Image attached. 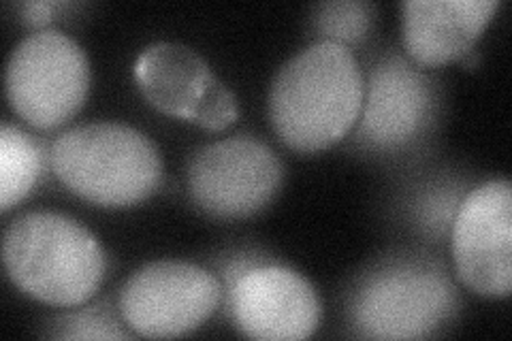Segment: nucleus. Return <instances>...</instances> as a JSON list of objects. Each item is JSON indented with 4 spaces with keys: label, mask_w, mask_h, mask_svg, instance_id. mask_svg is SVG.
Listing matches in <instances>:
<instances>
[{
    "label": "nucleus",
    "mask_w": 512,
    "mask_h": 341,
    "mask_svg": "<svg viewBox=\"0 0 512 341\" xmlns=\"http://www.w3.org/2000/svg\"><path fill=\"white\" fill-rule=\"evenodd\" d=\"M374 7L361 0H335L316 7L314 24L323 41L340 43L344 47L361 43L372 28Z\"/></svg>",
    "instance_id": "4468645a"
},
{
    "label": "nucleus",
    "mask_w": 512,
    "mask_h": 341,
    "mask_svg": "<svg viewBox=\"0 0 512 341\" xmlns=\"http://www.w3.org/2000/svg\"><path fill=\"white\" fill-rule=\"evenodd\" d=\"M11 109L30 126L50 131L69 122L90 92V62L75 39L43 28L15 47L5 75Z\"/></svg>",
    "instance_id": "20e7f679"
},
{
    "label": "nucleus",
    "mask_w": 512,
    "mask_h": 341,
    "mask_svg": "<svg viewBox=\"0 0 512 341\" xmlns=\"http://www.w3.org/2000/svg\"><path fill=\"white\" fill-rule=\"evenodd\" d=\"M62 339H126L128 335L118 329V322L109 314L107 305H94L84 312L69 314L58 320Z\"/></svg>",
    "instance_id": "dca6fc26"
},
{
    "label": "nucleus",
    "mask_w": 512,
    "mask_h": 341,
    "mask_svg": "<svg viewBox=\"0 0 512 341\" xmlns=\"http://www.w3.org/2000/svg\"><path fill=\"white\" fill-rule=\"evenodd\" d=\"M135 81L146 101L165 116L192 122L205 86L214 79L210 64L192 47L152 43L135 60Z\"/></svg>",
    "instance_id": "f8f14e48"
},
{
    "label": "nucleus",
    "mask_w": 512,
    "mask_h": 341,
    "mask_svg": "<svg viewBox=\"0 0 512 341\" xmlns=\"http://www.w3.org/2000/svg\"><path fill=\"white\" fill-rule=\"evenodd\" d=\"M41 175V150L18 126L0 131V211L22 203Z\"/></svg>",
    "instance_id": "ddd939ff"
},
{
    "label": "nucleus",
    "mask_w": 512,
    "mask_h": 341,
    "mask_svg": "<svg viewBox=\"0 0 512 341\" xmlns=\"http://www.w3.org/2000/svg\"><path fill=\"white\" fill-rule=\"evenodd\" d=\"M284 167L267 143L229 137L205 145L188 162L186 184L192 203L218 220H242L259 214L276 199Z\"/></svg>",
    "instance_id": "39448f33"
},
{
    "label": "nucleus",
    "mask_w": 512,
    "mask_h": 341,
    "mask_svg": "<svg viewBox=\"0 0 512 341\" xmlns=\"http://www.w3.org/2000/svg\"><path fill=\"white\" fill-rule=\"evenodd\" d=\"M220 299L214 273L186 261H154L122 286L120 314L141 337L171 339L197 331L214 316Z\"/></svg>",
    "instance_id": "423d86ee"
},
{
    "label": "nucleus",
    "mask_w": 512,
    "mask_h": 341,
    "mask_svg": "<svg viewBox=\"0 0 512 341\" xmlns=\"http://www.w3.org/2000/svg\"><path fill=\"white\" fill-rule=\"evenodd\" d=\"M9 280L35 301L75 307L90 301L105 280V252L77 220L56 211H30L3 237Z\"/></svg>",
    "instance_id": "f03ea898"
},
{
    "label": "nucleus",
    "mask_w": 512,
    "mask_h": 341,
    "mask_svg": "<svg viewBox=\"0 0 512 341\" xmlns=\"http://www.w3.org/2000/svg\"><path fill=\"white\" fill-rule=\"evenodd\" d=\"M52 171L75 197L109 209L139 205L163 182L156 145L118 122H92L62 133L52 145Z\"/></svg>",
    "instance_id": "7ed1b4c3"
},
{
    "label": "nucleus",
    "mask_w": 512,
    "mask_h": 341,
    "mask_svg": "<svg viewBox=\"0 0 512 341\" xmlns=\"http://www.w3.org/2000/svg\"><path fill=\"white\" fill-rule=\"evenodd\" d=\"M365 81L350 47L318 41L282 64L267 94V118L295 152H323L357 124Z\"/></svg>",
    "instance_id": "f257e3e1"
},
{
    "label": "nucleus",
    "mask_w": 512,
    "mask_h": 341,
    "mask_svg": "<svg viewBox=\"0 0 512 341\" xmlns=\"http://www.w3.org/2000/svg\"><path fill=\"white\" fill-rule=\"evenodd\" d=\"M239 118V107L235 94L222 84L220 79H212L205 86L201 99L192 113V122L205 128V131H224Z\"/></svg>",
    "instance_id": "2eb2a0df"
},
{
    "label": "nucleus",
    "mask_w": 512,
    "mask_h": 341,
    "mask_svg": "<svg viewBox=\"0 0 512 341\" xmlns=\"http://www.w3.org/2000/svg\"><path fill=\"white\" fill-rule=\"evenodd\" d=\"M498 7V0H406L402 5L406 52L421 67H442L463 58L472 52Z\"/></svg>",
    "instance_id": "9b49d317"
},
{
    "label": "nucleus",
    "mask_w": 512,
    "mask_h": 341,
    "mask_svg": "<svg viewBox=\"0 0 512 341\" xmlns=\"http://www.w3.org/2000/svg\"><path fill=\"white\" fill-rule=\"evenodd\" d=\"M235 327L259 341H299L314 335L320 301L301 273L278 267H248L231 284Z\"/></svg>",
    "instance_id": "1a4fd4ad"
},
{
    "label": "nucleus",
    "mask_w": 512,
    "mask_h": 341,
    "mask_svg": "<svg viewBox=\"0 0 512 341\" xmlns=\"http://www.w3.org/2000/svg\"><path fill=\"white\" fill-rule=\"evenodd\" d=\"M434 109L431 81L404 58H384L365 86L359 137L378 150L404 148L423 135Z\"/></svg>",
    "instance_id": "9d476101"
},
{
    "label": "nucleus",
    "mask_w": 512,
    "mask_h": 341,
    "mask_svg": "<svg viewBox=\"0 0 512 341\" xmlns=\"http://www.w3.org/2000/svg\"><path fill=\"white\" fill-rule=\"evenodd\" d=\"M64 9L62 3H26L20 7L22 11V20L28 26L41 28L45 24H50L52 20H56V13Z\"/></svg>",
    "instance_id": "f3484780"
},
{
    "label": "nucleus",
    "mask_w": 512,
    "mask_h": 341,
    "mask_svg": "<svg viewBox=\"0 0 512 341\" xmlns=\"http://www.w3.org/2000/svg\"><path fill=\"white\" fill-rule=\"evenodd\" d=\"M453 261L476 295L504 299L512 290V186L491 180L463 199L453 220Z\"/></svg>",
    "instance_id": "6e6552de"
},
{
    "label": "nucleus",
    "mask_w": 512,
    "mask_h": 341,
    "mask_svg": "<svg viewBox=\"0 0 512 341\" xmlns=\"http://www.w3.org/2000/svg\"><path fill=\"white\" fill-rule=\"evenodd\" d=\"M455 312V290L442 271L395 265L367 280L352 305L363 337L423 339Z\"/></svg>",
    "instance_id": "0eeeda50"
}]
</instances>
